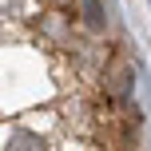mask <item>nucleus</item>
<instances>
[{"mask_svg": "<svg viewBox=\"0 0 151 151\" xmlns=\"http://www.w3.org/2000/svg\"><path fill=\"white\" fill-rule=\"evenodd\" d=\"M83 12H88V24H91V28H104V20H99V8H96V0H83Z\"/></svg>", "mask_w": 151, "mask_h": 151, "instance_id": "obj_1", "label": "nucleus"}]
</instances>
